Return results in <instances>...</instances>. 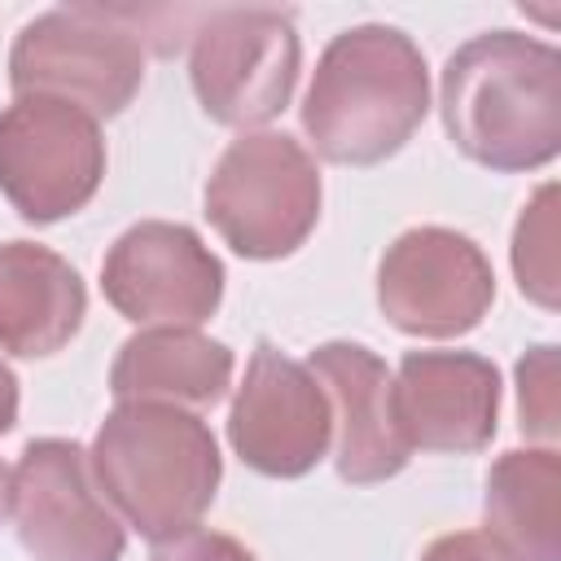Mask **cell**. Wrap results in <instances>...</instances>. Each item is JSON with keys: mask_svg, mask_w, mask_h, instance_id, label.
Wrapping results in <instances>:
<instances>
[{"mask_svg": "<svg viewBox=\"0 0 561 561\" xmlns=\"http://www.w3.org/2000/svg\"><path fill=\"white\" fill-rule=\"evenodd\" d=\"M88 465L105 504L153 543L197 530L224 478L210 425L171 403H118L101 421Z\"/></svg>", "mask_w": 561, "mask_h": 561, "instance_id": "cell-3", "label": "cell"}, {"mask_svg": "<svg viewBox=\"0 0 561 561\" xmlns=\"http://www.w3.org/2000/svg\"><path fill=\"white\" fill-rule=\"evenodd\" d=\"M4 482H9V473L0 469V517H4Z\"/></svg>", "mask_w": 561, "mask_h": 561, "instance_id": "cell-22", "label": "cell"}, {"mask_svg": "<svg viewBox=\"0 0 561 561\" xmlns=\"http://www.w3.org/2000/svg\"><path fill=\"white\" fill-rule=\"evenodd\" d=\"M302 44L285 9H210L193 31L188 79L224 127L272 123L298 83Z\"/></svg>", "mask_w": 561, "mask_h": 561, "instance_id": "cell-7", "label": "cell"}, {"mask_svg": "<svg viewBox=\"0 0 561 561\" xmlns=\"http://www.w3.org/2000/svg\"><path fill=\"white\" fill-rule=\"evenodd\" d=\"M451 145L486 171H539L561 153V53L522 31L460 44L438 79Z\"/></svg>", "mask_w": 561, "mask_h": 561, "instance_id": "cell-1", "label": "cell"}, {"mask_svg": "<svg viewBox=\"0 0 561 561\" xmlns=\"http://www.w3.org/2000/svg\"><path fill=\"white\" fill-rule=\"evenodd\" d=\"M421 561H508V557L478 530H451V535H438L421 552Z\"/></svg>", "mask_w": 561, "mask_h": 561, "instance_id": "cell-20", "label": "cell"}, {"mask_svg": "<svg viewBox=\"0 0 561 561\" xmlns=\"http://www.w3.org/2000/svg\"><path fill=\"white\" fill-rule=\"evenodd\" d=\"M482 517L508 561H561V456L552 447L504 451L486 473Z\"/></svg>", "mask_w": 561, "mask_h": 561, "instance_id": "cell-16", "label": "cell"}, {"mask_svg": "<svg viewBox=\"0 0 561 561\" xmlns=\"http://www.w3.org/2000/svg\"><path fill=\"white\" fill-rule=\"evenodd\" d=\"M390 416L408 451H482L500 421V373L473 351H408L390 377Z\"/></svg>", "mask_w": 561, "mask_h": 561, "instance_id": "cell-12", "label": "cell"}, {"mask_svg": "<svg viewBox=\"0 0 561 561\" xmlns=\"http://www.w3.org/2000/svg\"><path fill=\"white\" fill-rule=\"evenodd\" d=\"M517 416L522 434L552 443L557 438V346H530L517 359Z\"/></svg>", "mask_w": 561, "mask_h": 561, "instance_id": "cell-18", "label": "cell"}, {"mask_svg": "<svg viewBox=\"0 0 561 561\" xmlns=\"http://www.w3.org/2000/svg\"><path fill=\"white\" fill-rule=\"evenodd\" d=\"M101 294L131 324L197 329L224 302V263L188 224L140 219L110 245Z\"/></svg>", "mask_w": 561, "mask_h": 561, "instance_id": "cell-10", "label": "cell"}, {"mask_svg": "<svg viewBox=\"0 0 561 561\" xmlns=\"http://www.w3.org/2000/svg\"><path fill=\"white\" fill-rule=\"evenodd\" d=\"M495 302L482 245L456 228L421 224L394 237L377 263V307L408 337H460Z\"/></svg>", "mask_w": 561, "mask_h": 561, "instance_id": "cell-9", "label": "cell"}, {"mask_svg": "<svg viewBox=\"0 0 561 561\" xmlns=\"http://www.w3.org/2000/svg\"><path fill=\"white\" fill-rule=\"evenodd\" d=\"M316 158L285 131H241L206 180V219L241 259H285L320 224Z\"/></svg>", "mask_w": 561, "mask_h": 561, "instance_id": "cell-5", "label": "cell"}, {"mask_svg": "<svg viewBox=\"0 0 561 561\" xmlns=\"http://www.w3.org/2000/svg\"><path fill=\"white\" fill-rule=\"evenodd\" d=\"M18 96H57L92 118H114L145 83V39L131 9L70 4L31 18L9 48Z\"/></svg>", "mask_w": 561, "mask_h": 561, "instance_id": "cell-4", "label": "cell"}, {"mask_svg": "<svg viewBox=\"0 0 561 561\" xmlns=\"http://www.w3.org/2000/svg\"><path fill=\"white\" fill-rule=\"evenodd\" d=\"M13 425H18V377L0 359V434H9Z\"/></svg>", "mask_w": 561, "mask_h": 561, "instance_id": "cell-21", "label": "cell"}, {"mask_svg": "<svg viewBox=\"0 0 561 561\" xmlns=\"http://www.w3.org/2000/svg\"><path fill=\"white\" fill-rule=\"evenodd\" d=\"M324 386L337 434V478L351 486H377L394 478L412 451L390 416V368L364 342H324L307 359Z\"/></svg>", "mask_w": 561, "mask_h": 561, "instance_id": "cell-13", "label": "cell"}, {"mask_svg": "<svg viewBox=\"0 0 561 561\" xmlns=\"http://www.w3.org/2000/svg\"><path fill=\"white\" fill-rule=\"evenodd\" d=\"M430 114L421 48L381 22L329 39L302 96V131L324 162L377 167L394 158Z\"/></svg>", "mask_w": 561, "mask_h": 561, "instance_id": "cell-2", "label": "cell"}, {"mask_svg": "<svg viewBox=\"0 0 561 561\" xmlns=\"http://www.w3.org/2000/svg\"><path fill=\"white\" fill-rule=\"evenodd\" d=\"M4 517L35 561H123L127 530L96 491L88 451L70 438L22 447L4 482Z\"/></svg>", "mask_w": 561, "mask_h": 561, "instance_id": "cell-8", "label": "cell"}, {"mask_svg": "<svg viewBox=\"0 0 561 561\" xmlns=\"http://www.w3.org/2000/svg\"><path fill=\"white\" fill-rule=\"evenodd\" d=\"M88 316V289L79 272L48 245H0V351L18 359L57 355Z\"/></svg>", "mask_w": 561, "mask_h": 561, "instance_id": "cell-14", "label": "cell"}, {"mask_svg": "<svg viewBox=\"0 0 561 561\" xmlns=\"http://www.w3.org/2000/svg\"><path fill=\"white\" fill-rule=\"evenodd\" d=\"M513 276L517 289L539 302L543 311H557L561 302V272H557V184H543L517 215L513 228Z\"/></svg>", "mask_w": 561, "mask_h": 561, "instance_id": "cell-17", "label": "cell"}, {"mask_svg": "<svg viewBox=\"0 0 561 561\" xmlns=\"http://www.w3.org/2000/svg\"><path fill=\"white\" fill-rule=\"evenodd\" d=\"M232 451L263 478L311 473L333 443V408L307 364L259 342L228 412Z\"/></svg>", "mask_w": 561, "mask_h": 561, "instance_id": "cell-11", "label": "cell"}, {"mask_svg": "<svg viewBox=\"0 0 561 561\" xmlns=\"http://www.w3.org/2000/svg\"><path fill=\"white\" fill-rule=\"evenodd\" d=\"M105 180L101 123L57 96H18L0 110V193L26 224L83 210Z\"/></svg>", "mask_w": 561, "mask_h": 561, "instance_id": "cell-6", "label": "cell"}, {"mask_svg": "<svg viewBox=\"0 0 561 561\" xmlns=\"http://www.w3.org/2000/svg\"><path fill=\"white\" fill-rule=\"evenodd\" d=\"M149 561H259V557H254L241 539L197 526V530H188V535H175V539L158 543Z\"/></svg>", "mask_w": 561, "mask_h": 561, "instance_id": "cell-19", "label": "cell"}, {"mask_svg": "<svg viewBox=\"0 0 561 561\" xmlns=\"http://www.w3.org/2000/svg\"><path fill=\"white\" fill-rule=\"evenodd\" d=\"M232 351L197 329H140L118 346L110 390L118 403L215 408L232 386Z\"/></svg>", "mask_w": 561, "mask_h": 561, "instance_id": "cell-15", "label": "cell"}]
</instances>
